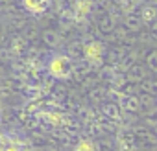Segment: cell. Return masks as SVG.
Segmentation results:
<instances>
[{"label": "cell", "instance_id": "obj_2", "mask_svg": "<svg viewBox=\"0 0 157 151\" xmlns=\"http://www.w3.org/2000/svg\"><path fill=\"white\" fill-rule=\"evenodd\" d=\"M22 6H24L28 11H32V13H35V15H41V13H44V11L48 9L50 0H22Z\"/></svg>", "mask_w": 157, "mask_h": 151}, {"label": "cell", "instance_id": "obj_1", "mask_svg": "<svg viewBox=\"0 0 157 151\" xmlns=\"http://www.w3.org/2000/svg\"><path fill=\"white\" fill-rule=\"evenodd\" d=\"M70 70H72V66H70V59L67 55L56 53V55H52L48 59V72L54 76V78H59V79L68 78Z\"/></svg>", "mask_w": 157, "mask_h": 151}]
</instances>
